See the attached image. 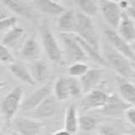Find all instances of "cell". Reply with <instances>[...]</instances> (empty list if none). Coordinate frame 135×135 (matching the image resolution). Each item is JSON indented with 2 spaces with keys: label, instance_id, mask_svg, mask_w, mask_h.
Instances as JSON below:
<instances>
[{
  "label": "cell",
  "instance_id": "cell-7",
  "mask_svg": "<svg viewBox=\"0 0 135 135\" xmlns=\"http://www.w3.org/2000/svg\"><path fill=\"white\" fill-rule=\"evenodd\" d=\"M53 83L52 81H46L42 84V85L31 93L26 99L24 100L21 103V110L25 112L31 111L41 103L46 98L52 95Z\"/></svg>",
  "mask_w": 135,
  "mask_h": 135
},
{
  "label": "cell",
  "instance_id": "cell-22",
  "mask_svg": "<svg viewBox=\"0 0 135 135\" xmlns=\"http://www.w3.org/2000/svg\"><path fill=\"white\" fill-rule=\"evenodd\" d=\"M73 36L75 38V40L78 41L79 46H81V48L83 49V51L84 52V53H85V55L89 59H91L92 61H94L95 62L98 63V64H100L101 66L107 67V62H105V59L100 52L96 51L94 47H92L90 44H88L86 41H84L83 39H81V38L78 36L77 35L73 34Z\"/></svg>",
  "mask_w": 135,
  "mask_h": 135
},
{
  "label": "cell",
  "instance_id": "cell-43",
  "mask_svg": "<svg viewBox=\"0 0 135 135\" xmlns=\"http://www.w3.org/2000/svg\"><path fill=\"white\" fill-rule=\"evenodd\" d=\"M2 119V116L1 115H0V120H1Z\"/></svg>",
  "mask_w": 135,
  "mask_h": 135
},
{
  "label": "cell",
  "instance_id": "cell-32",
  "mask_svg": "<svg viewBox=\"0 0 135 135\" xmlns=\"http://www.w3.org/2000/svg\"><path fill=\"white\" fill-rule=\"evenodd\" d=\"M124 116L126 120L128 121V123L132 126H135V108H134V105H131L128 109L124 112Z\"/></svg>",
  "mask_w": 135,
  "mask_h": 135
},
{
  "label": "cell",
  "instance_id": "cell-35",
  "mask_svg": "<svg viewBox=\"0 0 135 135\" xmlns=\"http://www.w3.org/2000/svg\"><path fill=\"white\" fill-rule=\"evenodd\" d=\"M52 135H72L70 134L68 131H66L65 129H60V130H57L56 131L55 133H53Z\"/></svg>",
  "mask_w": 135,
  "mask_h": 135
},
{
  "label": "cell",
  "instance_id": "cell-4",
  "mask_svg": "<svg viewBox=\"0 0 135 135\" xmlns=\"http://www.w3.org/2000/svg\"><path fill=\"white\" fill-rule=\"evenodd\" d=\"M23 89L17 86L8 93L3 97L1 103V111L3 117L7 121H12L16 116L23 101Z\"/></svg>",
  "mask_w": 135,
  "mask_h": 135
},
{
  "label": "cell",
  "instance_id": "cell-11",
  "mask_svg": "<svg viewBox=\"0 0 135 135\" xmlns=\"http://www.w3.org/2000/svg\"><path fill=\"white\" fill-rule=\"evenodd\" d=\"M57 110V100L53 95H49L41 103H40L31 111L27 113L30 117L35 119H43V118H49L55 115Z\"/></svg>",
  "mask_w": 135,
  "mask_h": 135
},
{
  "label": "cell",
  "instance_id": "cell-20",
  "mask_svg": "<svg viewBox=\"0 0 135 135\" xmlns=\"http://www.w3.org/2000/svg\"><path fill=\"white\" fill-rule=\"evenodd\" d=\"M8 69H9L10 73L13 74V76L15 77L17 79H19L20 81L30 86L36 85V83L32 78L31 72L22 64L13 62L8 65Z\"/></svg>",
  "mask_w": 135,
  "mask_h": 135
},
{
  "label": "cell",
  "instance_id": "cell-28",
  "mask_svg": "<svg viewBox=\"0 0 135 135\" xmlns=\"http://www.w3.org/2000/svg\"><path fill=\"white\" fill-rule=\"evenodd\" d=\"M89 69L90 68L88 64L84 62H74L68 69V74H69V77L79 79L85 74Z\"/></svg>",
  "mask_w": 135,
  "mask_h": 135
},
{
  "label": "cell",
  "instance_id": "cell-34",
  "mask_svg": "<svg viewBox=\"0 0 135 135\" xmlns=\"http://www.w3.org/2000/svg\"><path fill=\"white\" fill-rule=\"evenodd\" d=\"M117 4L122 11H125L130 5H132L128 0H120L119 2H117Z\"/></svg>",
  "mask_w": 135,
  "mask_h": 135
},
{
  "label": "cell",
  "instance_id": "cell-30",
  "mask_svg": "<svg viewBox=\"0 0 135 135\" xmlns=\"http://www.w3.org/2000/svg\"><path fill=\"white\" fill-rule=\"evenodd\" d=\"M15 62V58L13 54L6 46L0 43V63L9 65Z\"/></svg>",
  "mask_w": 135,
  "mask_h": 135
},
{
  "label": "cell",
  "instance_id": "cell-19",
  "mask_svg": "<svg viewBox=\"0 0 135 135\" xmlns=\"http://www.w3.org/2000/svg\"><path fill=\"white\" fill-rule=\"evenodd\" d=\"M32 78L36 83L44 84L48 80L50 75L49 66L44 60L38 59L33 62V64L31 66V70Z\"/></svg>",
  "mask_w": 135,
  "mask_h": 135
},
{
  "label": "cell",
  "instance_id": "cell-36",
  "mask_svg": "<svg viewBox=\"0 0 135 135\" xmlns=\"http://www.w3.org/2000/svg\"><path fill=\"white\" fill-rule=\"evenodd\" d=\"M6 84V82H4V81H2V82H0V90H2V89L3 88V86Z\"/></svg>",
  "mask_w": 135,
  "mask_h": 135
},
{
  "label": "cell",
  "instance_id": "cell-1",
  "mask_svg": "<svg viewBox=\"0 0 135 135\" xmlns=\"http://www.w3.org/2000/svg\"><path fill=\"white\" fill-rule=\"evenodd\" d=\"M103 57L108 67L116 71L120 77L125 79H134L135 63L124 55L113 49L110 45L104 46Z\"/></svg>",
  "mask_w": 135,
  "mask_h": 135
},
{
  "label": "cell",
  "instance_id": "cell-5",
  "mask_svg": "<svg viewBox=\"0 0 135 135\" xmlns=\"http://www.w3.org/2000/svg\"><path fill=\"white\" fill-rule=\"evenodd\" d=\"M104 35L108 41V45H110L113 49L117 51L118 52L124 55L126 57L130 59L131 61L134 62L135 53L132 46L126 41L117 32L116 30L112 28H107L104 31Z\"/></svg>",
  "mask_w": 135,
  "mask_h": 135
},
{
  "label": "cell",
  "instance_id": "cell-39",
  "mask_svg": "<svg viewBox=\"0 0 135 135\" xmlns=\"http://www.w3.org/2000/svg\"><path fill=\"white\" fill-rule=\"evenodd\" d=\"M107 1H112V2H115V3H117V2H119L120 0H107Z\"/></svg>",
  "mask_w": 135,
  "mask_h": 135
},
{
  "label": "cell",
  "instance_id": "cell-12",
  "mask_svg": "<svg viewBox=\"0 0 135 135\" xmlns=\"http://www.w3.org/2000/svg\"><path fill=\"white\" fill-rule=\"evenodd\" d=\"M41 44L35 36H29L26 38L20 48L21 57L27 61L34 62L38 59H41Z\"/></svg>",
  "mask_w": 135,
  "mask_h": 135
},
{
  "label": "cell",
  "instance_id": "cell-14",
  "mask_svg": "<svg viewBox=\"0 0 135 135\" xmlns=\"http://www.w3.org/2000/svg\"><path fill=\"white\" fill-rule=\"evenodd\" d=\"M103 70L101 69H89L84 74L79 78L80 84H81L83 94L92 90L100 83L103 76Z\"/></svg>",
  "mask_w": 135,
  "mask_h": 135
},
{
  "label": "cell",
  "instance_id": "cell-42",
  "mask_svg": "<svg viewBox=\"0 0 135 135\" xmlns=\"http://www.w3.org/2000/svg\"><path fill=\"white\" fill-rule=\"evenodd\" d=\"M1 64V63H0ZM0 73H1V66H0Z\"/></svg>",
  "mask_w": 135,
  "mask_h": 135
},
{
  "label": "cell",
  "instance_id": "cell-38",
  "mask_svg": "<svg viewBox=\"0 0 135 135\" xmlns=\"http://www.w3.org/2000/svg\"><path fill=\"white\" fill-rule=\"evenodd\" d=\"M11 135H20L18 133H16L15 131H14V132H12V133H11Z\"/></svg>",
  "mask_w": 135,
  "mask_h": 135
},
{
  "label": "cell",
  "instance_id": "cell-40",
  "mask_svg": "<svg viewBox=\"0 0 135 135\" xmlns=\"http://www.w3.org/2000/svg\"><path fill=\"white\" fill-rule=\"evenodd\" d=\"M0 135H6L4 133H3V132H0Z\"/></svg>",
  "mask_w": 135,
  "mask_h": 135
},
{
  "label": "cell",
  "instance_id": "cell-26",
  "mask_svg": "<svg viewBox=\"0 0 135 135\" xmlns=\"http://www.w3.org/2000/svg\"><path fill=\"white\" fill-rule=\"evenodd\" d=\"M76 3L81 11L80 13L84 15L93 18V17H96L99 14L98 5L92 0H76Z\"/></svg>",
  "mask_w": 135,
  "mask_h": 135
},
{
  "label": "cell",
  "instance_id": "cell-17",
  "mask_svg": "<svg viewBox=\"0 0 135 135\" xmlns=\"http://www.w3.org/2000/svg\"><path fill=\"white\" fill-rule=\"evenodd\" d=\"M76 27V13L73 9L65 10L58 16L57 28L60 33L74 34Z\"/></svg>",
  "mask_w": 135,
  "mask_h": 135
},
{
  "label": "cell",
  "instance_id": "cell-23",
  "mask_svg": "<svg viewBox=\"0 0 135 135\" xmlns=\"http://www.w3.org/2000/svg\"><path fill=\"white\" fill-rule=\"evenodd\" d=\"M53 96L57 101H64L69 99V89L68 78L59 77L53 83L52 86Z\"/></svg>",
  "mask_w": 135,
  "mask_h": 135
},
{
  "label": "cell",
  "instance_id": "cell-37",
  "mask_svg": "<svg viewBox=\"0 0 135 135\" xmlns=\"http://www.w3.org/2000/svg\"><path fill=\"white\" fill-rule=\"evenodd\" d=\"M52 1L54 2H56V3H60L62 1H63V0H52Z\"/></svg>",
  "mask_w": 135,
  "mask_h": 135
},
{
  "label": "cell",
  "instance_id": "cell-41",
  "mask_svg": "<svg viewBox=\"0 0 135 135\" xmlns=\"http://www.w3.org/2000/svg\"><path fill=\"white\" fill-rule=\"evenodd\" d=\"M1 125H2V122H1V120H0V127H1Z\"/></svg>",
  "mask_w": 135,
  "mask_h": 135
},
{
  "label": "cell",
  "instance_id": "cell-15",
  "mask_svg": "<svg viewBox=\"0 0 135 135\" xmlns=\"http://www.w3.org/2000/svg\"><path fill=\"white\" fill-rule=\"evenodd\" d=\"M117 32L128 41V43H133L135 41V22L134 20L131 19L122 11L120 22L117 28Z\"/></svg>",
  "mask_w": 135,
  "mask_h": 135
},
{
  "label": "cell",
  "instance_id": "cell-9",
  "mask_svg": "<svg viewBox=\"0 0 135 135\" xmlns=\"http://www.w3.org/2000/svg\"><path fill=\"white\" fill-rule=\"evenodd\" d=\"M107 97L108 95L105 91L95 88L92 90L84 94L80 101V107L83 112L102 108L107 102Z\"/></svg>",
  "mask_w": 135,
  "mask_h": 135
},
{
  "label": "cell",
  "instance_id": "cell-10",
  "mask_svg": "<svg viewBox=\"0 0 135 135\" xmlns=\"http://www.w3.org/2000/svg\"><path fill=\"white\" fill-rule=\"evenodd\" d=\"M60 39L69 57L74 62H84L89 59L73 34L60 33Z\"/></svg>",
  "mask_w": 135,
  "mask_h": 135
},
{
  "label": "cell",
  "instance_id": "cell-29",
  "mask_svg": "<svg viewBox=\"0 0 135 135\" xmlns=\"http://www.w3.org/2000/svg\"><path fill=\"white\" fill-rule=\"evenodd\" d=\"M68 83H69L70 97H74V98H80V97L84 95L81 84H80L79 79L78 78L69 77L68 78Z\"/></svg>",
  "mask_w": 135,
  "mask_h": 135
},
{
  "label": "cell",
  "instance_id": "cell-13",
  "mask_svg": "<svg viewBox=\"0 0 135 135\" xmlns=\"http://www.w3.org/2000/svg\"><path fill=\"white\" fill-rule=\"evenodd\" d=\"M133 105H130L125 102L123 100L120 98L117 93H112L108 95L107 100L105 105L102 107V111L107 116L117 117L122 115L129 107Z\"/></svg>",
  "mask_w": 135,
  "mask_h": 135
},
{
  "label": "cell",
  "instance_id": "cell-27",
  "mask_svg": "<svg viewBox=\"0 0 135 135\" xmlns=\"http://www.w3.org/2000/svg\"><path fill=\"white\" fill-rule=\"evenodd\" d=\"M97 123H98V121H97L96 118L91 116L82 115L79 117L78 127L83 132H91L96 128Z\"/></svg>",
  "mask_w": 135,
  "mask_h": 135
},
{
  "label": "cell",
  "instance_id": "cell-24",
  "mask_svg": "<svg viewBox=\"0 0 135 135\" xmlns=\"http://www.w3.org/2000/svg\"><path fill=\"white\" fill-rule=\"evenodd\" d=\"M25 31L22 27H20L18 25H14L9 28L4 34V36L2 39L1 43L7 47H13L17 45L20 41L21 37L23 36Z\"/></svg>",
  "mask_w": 135,
  "mask_h": 135
},
{
  "label": "cell",
  "instance_id": "cell-33",
  "mask_svg": "<svg viewBox=\"0 0 135 135\" xmlns=\"http://www.w3.org/2000/svg\"><path fill=\"white\" fill-rule=\"evenodd\" d=\"M100 133L101 135H128V134H120L117 131L108 125H101L100 126Z\"/></svg>",
  "mask_w": 135,
  "mask_h": 135
},
{
  "label": "cell",
  "instance_id": "cell-2",
  "mask_svg": "<svg viewBox=\"0 0 135 135\" xmlns=\"http://www.w3.org/2000/svg\"><path fill=\"white\" fill-rule=\"evenodd\" d=\"M74 34L86 41L96 51L100 52L99 37L95 31L92 18L84 15L82 13H77L76 14V27Z\"/></svg>",
  "mask_w": 135,
  "mask_h": 135
},
{
  "label": "cell",
  "instance_id": "cell-31",
  "mask_svg": "<svg viewBox=\"0 0 135 135\" xmlns=\"http://www.w3.org/2000/svg\"><path fill=\"white\" fill-rule=\"evenodd\" d=\"M17 23V18L14 15H8L3 19H0V31H8Z\"/></svg>",
  "mask_w": 135,
  "mask_h": 135
},
{
  "label": "cell",
  "instance_id": "cell-25",
  "mask_svg": "<svg viewBox=\"0 0 135 135\" xmlns=\"http://www.w3.org/2000/svg\"><path fill=\"white\" fill-rule=\"evenodd\" d=\"M3 3L11 12L16 15L26 19H30L31 17V9L17 0H3Z\"/></svg>",
  "mask_w": 135,
  "mask_h": 135
},
{
  "label": "cell",
  "instance_id": "cell-18",
  "mask_svg": "<svg viewBox=\"0 0 135 135\" xmlns=\"http://www.w3.org/2000/svg\"><path fill=\"white\" fill-rule=\"evenodd\" d=\"M117 95L122 100L130 105L135 104V84L133 82L125 80V78L117 77Z\"/></svg>",
  "mask_w": 135,
  "mask_h": 135
},
{
  "label": "cell",
  "instance_id": "cell-16",
  "mask_svg": "<svg viewBox=\"0 0 135 135\" xmlns=\"http://www.w3.org/2000/svg\"><path fill=\"white\" fill-rule=\"evenodd\" d=\"M31 3L36 9L49 16H59L66 10L60 3L52 0H31Z\"/></svg>",
  "mask_w": 135,
  "mask_h": 135
},
{
  "label": "cell",
  "instance_id": "cell-8",
  "mask_svg": "<svg viewBox=\"0 0 135 135\" xmlns=\"http://www.w3.org/2000/svg\"><path fill=\"white\" fill-rule=\"evenodd\" d=\"M15 131L20 135H39L43 128V122L29 117H15L13 119Z\"/></svg>",
  "mask_w": 135,
  "mask_h": 135
},
{
  "label": "cell",
  "instance_id": "cell-21",
  "mask_svg": "<svg viewBox=\"0 0 135 135\" xmlns=\"http://www.w3.org/2000/svg\"><path fill=\"white\" fill-rule=\"evenodd\" d=\"M78 110L77 107L74 104L69 105L67 107L64 117V129L70 134L74 135L78 131Z\"/></svg>",
  "mask_w": 135,
  "mask_h": 135
},
{
  "label": "cell",
  "instance_id": "cell-6",
  "mask_svg": "<svg viewBox=\"0 0 135 135\" xmlns=\"http://www.w3.org/2000/svg\"><path fill=\"white\" fill-rule=\"evenodd\" d=\"M98 8L101 16L110 28L117 30L122 13L117 3L107 0H99Z\"/></svg>",
  "mask_w": 135,
  "mask_h": 135
},
{
  "label": "cell",
  "instance_id": "cell-3",
  "mask_svg": "<svg viewBox=\"0 0 135 135\" xmlns=\"http://www.w3.org/2000/svg\"><path fill=\"white\" fill-rule=\"evenodd\" d=\"M41 44L42 49L50 61L59 62L62 60V50L57 40L53 35L52 30L46 23H43L40 27Z\"/></svg>",
  "mask_w": 135,
  "mask_h": 135
}]
</instances>
